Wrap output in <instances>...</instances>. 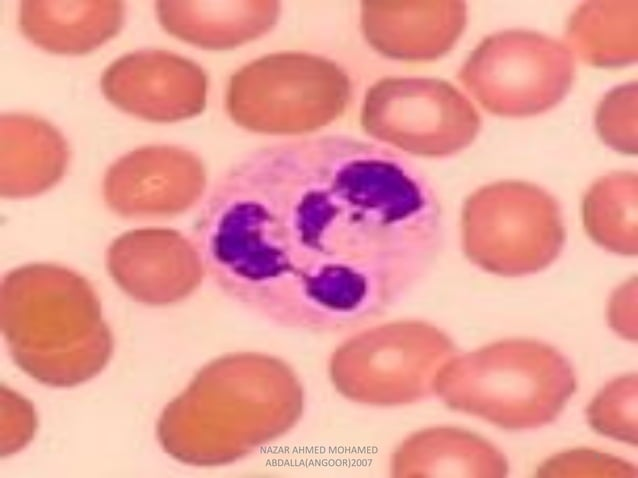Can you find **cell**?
I'll use <instances>...</instances> for the list:
<instances>
[{"label": "cell", "mask_w": 638, "mask_h": 478, "mask_svg": "<svg viewBox=\"0 0 638 478\" xmlns=\"http://www.w3.org/2000/svg\"><path fill=\"white\" fill-rule=\"evenodd\" d=\"M199 260L230 299L315 333L378 318L442 240L437 197L399 151L344 135L259 148L215 183L195 221Z\"/></svg>", "instance_id": "1"}, {"label": "cell", "mask_w": 638, "mask_h": 478, "mask_svg": "<svg viewBox=\"0 0 638 478\" xmlns=\"http://www.w3.org/2000/svg\"><path fill=\"white\" fill-rule=\"evenodd\" d=\"M575 387L570 364L555 348L508 339L449 360L435 392L450 408L521 430L552 422Z\"/></svg>", "instance_id": "2"}, {"label": "cell", "mask_w": 638, "mask_h": 478, "mask_svg": "<svg viewBox=\"0 0 638 478\" xmlns=\"http://www.w3.org/2000/svg\"><path fill=\"white\" fill-rule=\"evenodd\" d=\"M352 96L349 77L314 54L282 52L259 58L230 79L226 106L245 128L301 133L338 118Z\"/></svg>", "instance_id": "3"}, {"label": "cell", "mask_w": 638, "mask_h": 478, "mask_svg": "<svg viewBox=\"0 0 638 478\" xmlns=\"http://www.w3.org/2000/svg\"><path fill=\"white\" fill-rule=\"evenodd\" d=\"M464 250L482 269L506 277L536 273L560 254L565 227L556 199L533 183L481 187L462 212Z\"/></svg>", "instance_id": "4"}, {"label": "cell", "mask_w": 638, "mask_h": 478, "mask_svg": "<svg viewBox=\"0 0 638 478\" xmlns=\"http://www.w3.org/2000/svg\"><path fill=\"white\" fill-rule=\"evenodd\" d=\"M575 76L574 55L567 44L522 29L493 33L471 52L458 79L488 112L523 118L556 106Z\"/></svg>", "instance_id": "5"}, {"label": "cell", "mask_w": 638, "mask_h": 478, "mask_svg": "<svg viewBox=\"0 0 638 478\" xmlns=\"http://www.w3.org/2000/svg\"><path fill=\"white\" fill-rule=\"evenodd\" d=\"M363 128L404 152L438 158L469 146L481 119L472 102L451 83L423 77H387L366 92Z\"/></svg>", "instance_id": "6"}, {"label": "cell", "mask_w": 638, "mask_h": 478, "mask_svg": "<svg viewBox=\"0 0 638 478\" xmlns=\"http://www.w3.org/2000/svg\"><path fill=\"white\" fill-rule=\"evenodd\" d=\"M391 344L362 366H332L334 384L347 397L375 405L416 402L435 392L454 345L436 327L419 321L392 325Z\"/></svg>", "instance_id": "7"}, {"label": "cell", "mask_w": 638, "mask_h": 478, "mask_svg": "<svg viewBox=\"0 0 638 478\" xmlns=\"http://www.w3.org/2000/svg\"><path fill=\"white\" fill-rule=\"evenodd\" d=\"M104 96L118 108L154 122H173L200 113L207 79L194 62L162 50L118 58L101 77Z\"/></svg>", "instance_id": "8"}, {"label": "cell", "mask_w": 638, "mask_h": 478, "mask_svg": "<svg viewBox=\"0 0 638 478\" xmlns=\"http://www.w3.org/2000/svg\"><path fill=\"white\" fill-rule=\"evenodd\" d=\"M463 1H365L361 26L368 43L391 59L422 62L446 54L466 25Z\"/></svg>", "instance_id": "9"}, {"label": "cell", "mask_w": 638, "mask_h": 478, "mask_svg": "<svg viewBox=\"0 0 638 478\" xmlns=\"http://www.w3.org/2000/svg\"><path fill=\"white\" fill-rule=\"evenodd\" d=\"M80 276H76L75 285ZM88 284L85 281L74 295L70 288L66 295L65 288H31V294L23 288V296L2 290V329L14 355L21 352L31 343L39 347L47 345V349L63 350L83 343L87 333L109 330L102 321L100 304H94L83 310L79 308L97 300L96 294L82 303V297L89 293L88 289L74 303L71 300Z\"/></svg>", "instance_id": "10"}, {"label": "cell", "mask_w": 638, "mask_h": 478, "mask_svg": "<svg viewBox=\"0 0 638 478\" xmlns=\"http://www.w3.org/2000/svg\"><path fill=\"white\" fill-rule=\"evenodd\" d=\"M122 1H21L19 26L40 48L84 54L115 36L124 20Z\"/></svg>", "instance_id": "11"}, {"label": "cell", "mask_w": 638, "mask_h": 478, "mask_svg": "<svg viewBox=\"0 0 638 478\" xmlns=\"http://www.w3.org/2000/svg\"><path fill=\"white\" fill-rule=\"evenodd\" d=\"M275 1H158L164 29L188 43L227 49L266 33L276 22Z\"/></svg>", "instance_id": "12"}, {"label": "cell", "mask_w": 638, "mask_h": 478, "mask_svg": "<svg viewBox=\"0 0 638 478\" xmlns=\"http://www.w3.org/2000/svg\"><path fill=\"white\" fill-rule=\"evenodd\" d=\"M395 471L414 477H502L507 462L491 443L468 431L440 427L408 438L396 454Z\"/></svg>", "instance_id": "13"}, {"label": "cell", "mask_w": 638, "mask_h": 478, "mask_svg": "<svg viewBox=\"0 0 638 478\" xmlns=\"http://www.w3.org/2000/svg\"><path fill=\"white\" fill-rule=\"evenodd\" d=\"M637 26L638 0L586 1L567 21V46L589 65L622 67L637 60Z\"/></svg>", "instance_id": "14"}, {"label": "cell", "mask_w": 638, "mask_h": 478, "mask_svg": "<svg viewBox=\"0 0 638 478\" xmlns=\"http://www.w3.org/2000/svg\"><path fill=\"white\" fill-rule=\"evenodd\" d=\"M191 155L178 167H149L144 148L121 157L112 164L104 178V197L108 206L124 217H144L168 214L183 208L173 199L175 188L182 187L183 178L204 176L203 172L182 176L175 171L189 162Z\"/></svg>", "instance_id": "15"}, {"label": "cell", "mask_w": 638, "mask_h": 478, "mask_svg": "<svg viewBox=\"0 0 638 478\" xmlns=\"http://www.w3.org/2000/svg\"><path fill=\"white\" fill-rule=\"evenodd\" d=\"M637 183L636 173L612 172L597 179L584 195V229L613 253L637 254Z\"/></svg>", "instance_id": "16"}, {"label": "cell", "mask_w": 638, "mask_h": 478, "mask_svg": "<svg viewBox=\"0 0 638 478\" xmlns=\"http://www.w3.org/2000/svg\"><path fill=\"white\" fill-rule=\"evenodd\" d=\"M636 403V375L616 379L588 407L589 422L601 434L636 444Z\"/></svg>", "instance_id": "17"}, {"label": "cell", "mask_w": 638, "mask_h": 478, "mask_svg": "<svg viewBox=\"0 0 638 478\" xmlns=\"http://www.w3.org/2000/svg\"><path fill=\"white\" fill-rule=\"evenodd\" d=\"M599 137L612 149L637 153V83L629 82L608 92L595 113Z\"/></svg>", "instance_id": "18"}, {"label": "cell", "mask_w": 638, "mask_h": 478, "mask_svg": "<svg viewBox=\"0 0 638 478\" xmlns=\"http://www.w3.org/2000/svg\"><path fill=\"white\" fill-rule=\"evenodd\" d=\"M541 476H623L635 477L636 469L616 457L590 450H576L553 457L539 471Z\"/></svg>", "instance_id": "19"}]
</instances>
